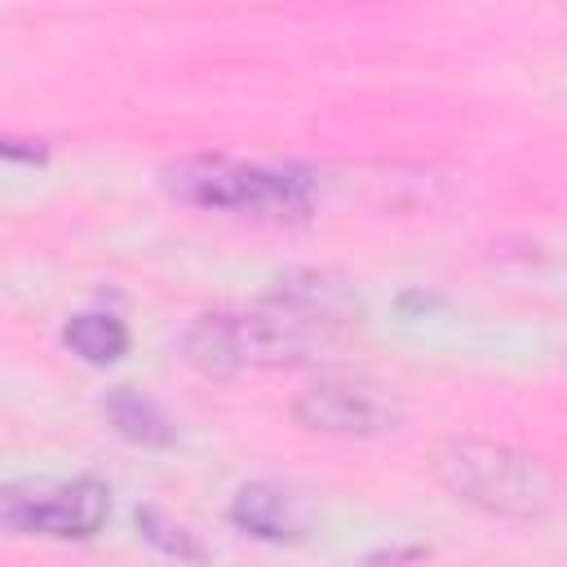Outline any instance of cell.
Listing matches in <instances>:
<instances>
[{
  "instance_id": "cell-1",
  "label": "cell",
  "mask_w": 567,
  "mask_h": 567,
  "mask_svg": "<svg viewBox=\"0 0 567 567\" xmlns=\"http://www.w3.org/2000/svg\"><path fill=\"white\" fill-rule=\"evenodd\" d=\"M346 332V315H337L319 297H275L252 310L204 315L186 332V359L199 372L230 377L244 368H279L306 363L332 350Z\"/></svg>"
},
{
  "instance_id": "cell-2",
  "label": "cell",
  "mask_w": 567,
  "mask_h": 567,
  "mask_svg": "<svg viewBox=\"0 0 567 567\" xmlns=\"http://www.w3.org/2000/svg\"><path fill=\"white\" fill-rule=\"evenodd\" d=\"M439 483L487 514L505 518H540L554 509V474L540 456H527L518 447L492 443V439H452L439 461Z\"/></svg>"
},
{
  "instance_id": "cell-3",
  "label": "cell",
  "mask_w": 567,
  "mask_h": 567,
  "mask_svg": "<svg viewBox=\"0 0 567 567\" xmlns=\"http://www.w3.org/2000/svg\"><path fill=\"white\" fill-rule=\"evenodd\" d=\"M177 199L221 213H261V217H301L310 208V177L297 168L235 164V159H186L168 173Z\"/></svg>"
},
{
  "instance_id": "cell-4",
  "label": "cell",
  "mask_w": 567,
  "mask_h": 567,
  "mask_svg": "<svg viewBox=\"0 0 567 567\" xmlns=\"http://www.w3.org/2000/svg\"><path fill=\"white\" fill-rule=\"evenodd\" d=\"M111 514V492L97 478H71V483H44L31 492L4 496V523L13 532L35 536H93Z\"/></svg>"
},
{
  "instance_id": "cell-5",
  "label": "cell",
  "mask_w": 567,
  "mask_h": 567,
  "mask_svg": "<svg viewBox=\"0 0 567 567\" xmlns=\"http://www.w3.org/2000/svg\"><path fill=\"white\" fill-rule=\"evenodd\" d=\"M292 416L306 430H323V434H381L394 421V408L368 385L323 381L292 403Z\"/></svg>"
},
{
  "instance_id": "cell-6",
  "label": "cell",
  "mask_w": 567,
  "mask_h": 567,
  "mask_svg": "<svg viewBox=\"0 0 567 567\" xmlns=\"http://www.w3.org/2000/svg\"><path fill=\"white\" fill-rule=\"evenodd\" d=\"M235 523L252 536H266V540H288L306 527V509H301V496H292L288 487H275V483H252L235 496L230 505Z\"/></svg>"
},
{
  "instance_id": "cell-7",
  "label": "cell",
  "mask_w": 567,
  "mask_h": 567,
  "mask_svg": "<svg viewBox=\"0 0 567 567\" xmlns=\"http://www.w3.org/2000/svg\"><path fill=\"white\" fill-rule=\"evenodd\" d=\"M62 337L89 363H111V359H120L128 350V328L115 315H75Z\"/></svg>"
},
{
  "instance_id": "cell-8",
  "label": "cell",
  "mask_w": 567,
  "mask_h": 567,
  "mask_svg": "<svg viewBox=\"0 0 567 567\" xmlns=\"http://www.w3.org/2000/svg\"><path fill=\"white\" fill-rule=\"evenodd\" d=\"M106 412H111V421H115L128 439H137V443H168V425H164V416H159L155 403H146L142 394L120 390V394L106 403Z\"/></svg>"
}]
</instances>
